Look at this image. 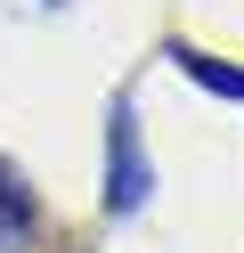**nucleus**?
Wrapping results in <instances>:
<instances>
[{
  "mask_svg": "<svg viewBox=\"0 0 244 253\" xmlns=\"http://www.w3.org/2000/svg\"><path fill=\"white\" fill-rule=\"evenodd\" d=\"M171 66L187 74V82H204L211 98H236V106H244V66H228V57H211V49H187V41L171 49Z\"/></svg>",
  "mask_w": 244,
  "mask_h": 253,
  "instance_id": "nucleus-3",
  "label": "nucleus"
},
{
  "mask_svg": "<svg viewBox=\"0 0 244 253\" xmlns=\"http://www.w3.org/2000/svg\"><path fill=\"white\" fill-rule=\"evenodd\" d=\"M146 188H155V164H146L139 115L114 98V115H106V212H139Z\"/></svg>",
  "mask_w": 244,
  "mask_h": 253,
  "instance_id": "nucleus-1",
  "label": "nucleus"
},
{
  "mask_svg": "<svg viewBox=\"0 0 244 253\" xmlns=\"http://www.w3.org/2000/svg\"><path fill=\"white\" fill-rule=\"evenodd\" d=\"M33 237H41V204H33V188H25V171L0 155V253H25Z\"/></svg>",
  "mask_w": 244,
  "mask_h": 253,
  "instance_id": "nucleus-2",
  "label": "nucleus"
}]
</instances>
